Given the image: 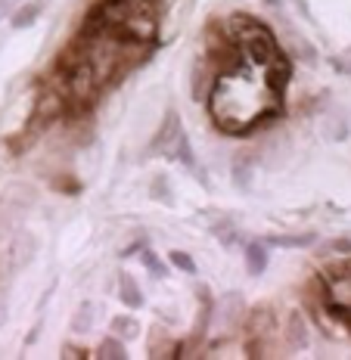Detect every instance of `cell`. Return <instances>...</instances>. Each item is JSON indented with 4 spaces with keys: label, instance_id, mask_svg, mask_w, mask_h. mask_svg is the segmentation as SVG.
<instances>
[{
    "label": "cell",
    "instance_id": "obj_1",
    "mask_svg": "<svg viewBox=\"0 0 351 360\" xmlns=\"http://www.w3.org/2000/svg\"><path fill=\"white\" fill-rule=\"evenodd\" d=\"M153 0H100L84 16L81 32L87 34H106L125 44H146L153 47L155 25H159Z\"/></svg>",
    "mask_w": 351,
    "mask_h": 360
},
{
    "label": "cell",
    "instance_id": "obj_2",
    "mask_svg": "<svg viewBox=\"0 0 351 360\" xmlns=\"http://www.w3.org/2000/svg\"><path fill=\"white\" fill-rule=\"evenodd\" d=\"M227 32L236 41V47H240L245 63L267 65L280 53V44H277V37H274L271 28H267L264 22L245 16V13H236V16L227 22Z\"/></svg>",
    "mask_w": 351,
    "mask_h": 360
},
{
    "label": "cell",
    "instance_id": "obj_3",
    "mask_svg": "<svg viewBox=\"0 0 351 360\" xmlns=\"http://www.w3.org/2000/svg\"><path fill=\"white\" fill-rule=\"evenodd\" d=\"M37 258V236L28 233V230H16L10 236V243L0 252V276H16L19 270H25L32 261Z\"/></svg>",
    "mask_w": 351,
    "mask_h": 360
},
{
    "label": "cell",
    "instance_id": "obj_4",
    "mask_svg": "<svg viewBox=\"0 0 351 360\" xmlns=\"http://www.w3.org/2000/svg\"><path fill=\"white\" fill-rule=\"evenodd\" d=\"M63 115H65L63 94H59L56 87H47V90H41V94H37L34 109H32V122H28L25 127L32 134H41V131H47V127L53 124L56 118H63Z\"/></svg>",
    "mask_w": 351,
    "mask_h": 360
},
{
    "label": "cell",
    "instance_id": "obj_5",
    "mask_svg": "<svg viewBox=\"0 0 351 360\" xmlns=\"http://www.w3.org/2000/svg\"><path fill=\"white\" fill-rule=\"evenodd\" d=\"M34 205V190L28 184H10L0 199V230H10Z\"/></svg>",
    "mask_w": 351,
    "mask_h": 360
},
{
    "label": "cell",
    "instance_id": "obj_6",
    "mask_svg": "<svg viewBox=\"0 0 351 360\" xmlns=\"http://www.w3.org/2000/svg\"><path fill=\"white\" fill-rule=\"evenodd\" d=\"M243 323H245V333H249V339L277 342V314H274L271 304H255L252 311H245Z\"/></svg>",
    "mask_w": 351,
    "mask_h": 360
},
{
    "label": "cell",
    "instance_id": "obj_7",
    "mask_svg": "<svg viewBox=\"0 0 351 360\" xmlns=\"http://www.w3.org/2000/svg\"><path fill=\"white\" fill-rule=\"evenodd\" d=\"M181 115H177V109H168L165 112V118H162V124H159V131H155V137L149 140V149H146V155H165L168 159V153H171V146H174V140H177V131H181Z\"/></svg>",
    "mask_w": 351,
    "mask_h": 360
},
{
    "label": "cell",
    "instance_id": "obj_8",
    "mask_svg": "<svg viewBox=\"0 0 351 360\" xmlns=\"http://www.w3.org/2000/svg\"><path fill=\"white\" fill-rule=\"evenodd\" d=\"M324 283H326V295H330V302H339V304L351 307V264L330 267V274H324Z\"/></svg>",
    "mask_w": 351,
    "mask_h": 360
},
{
    "label": "cell",
    "instance_id": "obj_9",
    "mask_svg": "<svg viewBox=\"0 0 351 360\" xmlns=\"http://www.w3.org/2000/svg\"><path fill=\"white\" fill-rule=\"evenodd\" d=\"M218 78H221L218 69H215L212 59L203 53L196 63H193V78H190L193 96H196V100H208V94H212V87H215V81H218Z\"/></svg>",
    "mask_w": 351,
    "mask_h": 360
},
{
    "label": "cell",
    "instance_id": "obj_10",
    "mask_svg": "<svg viewBox=\"0 0 351 360\" xmlns=\"http://www.w3.org/2000/svg\"><path fill=\"white\" fill-rule=\"evenodd\" d=\"M243 317H245V302H243L240 292H230V295L218 304V311L212 307V320H218V326H224L227 333L240 326Z\"/></svg>",
    "mask_w": 351,
    "mask_h": 360
},
{
    "label": "cell",
    "instance_id": "obj_11",
    "mask_svg": "<svg viewBox=\"0 0 351 360\" xmlns=\"http://www.w3.org/2000/svg\"><path fill=\"white\" fill-rule=\"evenodd\" d=\"M283 339H286V348L289 351H305L311 342V333H308V320H305L302 311H293L283 323Z\"/></svg>",
    "mask_w": 351,
    "mask_h": 360
},
{
    "label": "cell",
    "instance_id": "obj_12",
    "mask_svg": "<svg viewBox=\"0 0 351 360\" xmlns=\"http://www.w3.org/2000/svg\"><path fill=\"white\" fill-rule=\"evenodd\" d=\"M199 314H196V326H193V333H190V339H186V345H193L196 348L199 342L205 339V333H208V326H212V307H215V302H212V292H208L205 286H199Z\"/></svg>",
    "mask_w": 351,
    "mask_h": 360
},
{
    "label": "cell",
    "instance_id": "obj_13",
    "mask_svg": "<svg viewBox=\"0 0 351 360\" xmlns=\"http://www.w3.org/2000/svg\"><path fill=\"white\" fill-rule=\"evenodd\" d=\"M264 81H267V87H274L277 90V94H283V90H286V84L289 81H293V65H289V59L283 56V50L277 56L271 59V63L264 65Z\"/></svg>",
    "mask_w": 351,
    "mask_h": 360
},
{
    "label": "cell",
    "instance_id": "obj_14",
    "mask_svg": "<svg viewBox=\"0 0 351 360\" xmlns=\"http://www.w3.org/2000/svg\"><path fill=\"white\" fill-rule=\"evenodd\" d=\"M44 6H47V0H25L22 6L10 13V25L16 28V32H25V28H32L37 19H41Z\"/></svg>",
    "mask_w": 351,
    "mask_h": 360
},
{
    "label": "cell",
    "instance_id": "obj_15",
    "mask_svg": "<svg viewBox=\"0 0 351 360\" xmlns=\"http://www.w3.org/2000/svg\"><path fill=\"white\" fill-rule=\"evenodd\" d=\"M184 348L181 342H174L162 326H155L149 333V357H181Z\"/></svg>",
    "mask_w": 351,
    "mask_h": 360
},
{
    "label": "cell",
    "instance_id": "obj_16",
    "mask_svg": "<svg viewBox=\"0 0 351 360\" xmlns=\"http://www.w3.org/2000/svg\"><path fill=\"white\" fill-rule=\"evenodd\" d=\"M264 245H277V249H308L317 243L314 230H305V233H267L261 239Z\"/></svg>",
    "mask_w": 351,
    "mask_h": 360
},
{
    "label": "cell",
    "instance_id": "obj_17",
    "mask_svg": "<svg viewBox=\"0 0 351 360\" xmlns=\"http://www.w3.org/2000/svg\"><path fill=\"white\" fill-rule=\"evenodd\" d=\"M118 298H122V304H128V311H140V307L146 304L143 289L137 286V280H134L128 270L118 274Z\"/></svg>",
    "mask_w": 351,
    "mask_h": 360
},
{
    "label": "cell",
    "instance_id": "obj_18",
    "mask_svg": "<svg viewBox=\"0 0 351 360\" xmlns=\"http://www.w3.org/2000/svg\"><path fill=\"white\" fill-rule=\"evenodd\" d=\"M243 255H245V267H249L252 276H261L267 270V245L261 239H252V243L243 245Z\"/></svg>",
    "mask_w": 351,
    "mask_h": 360
},
{
    "label": "cell",
    "instance_id": "obj_19",
    "mask_svg": "<svg viewBox=\"0 0 351 360\" xmlns=\"http://www.w3.org/2000/svg\"><path fill=\"white\" fill-rule=\"evenodd\" d=\"M230 177H234V186L243 193L252 190V180H255V165L249 159H236L234 162V171H230Z\"/></svg>",
    "mask_w": 351,
    "mask_h": 360
},
{
    "label": "cell",
    "instance_id": "obj_20",
    "mask_svg": "<svg viewBox=\"0 0 351 360\" xmlns=\"http://www.w3.org/2000/svg\"><path fill=\"white\" fill-rule=\"evenodd\" d=\"M96 357L100 360H128V345H125V339H118V335H109V339L100 342Z\"/></svg>",
    "mask_w": 351,
    "mask_h": 360
},
{
    "label": "cell",
    "instance_id": "obj_21",
    "mask_svg": "<svg viewBox=\"0 0 351 360\" xmlns=\"http://www.w3.org/2000/svg\"><path fill=\"white\" fill-rule=\"evenodd\" d=\"M137 255H140V261H143V267L149 270V276H155V280H168L171 270H168L165 261H162L159 255L153 252V245H143V249H140Z\"/></svg>",
    "mask_w": 351,
    "mask_h": 360
},
{
    "label": "cell",
    "instance_id": "obj_22",
    "mask_svg": "<svg viewBox=\"0 0 351 360\" xmlns=\"http://www.w3.org/2000/svg\"><path fill=\"white\" fill-rule=\"evenodd\" d=\"M149 193H153V199L162 202V205H168V208L177 205L174 190H171V180H168L165 174H155V177H153V184H149Z\"/></svg>",
    "mask_w": 351,
    "mask_h": 360
},
{
    "label": "cell",
    "instance_id": "obj_23",
    "mask_svg": "<svg viewBox=\"0 0 351 360\" xmlns=\"http://www.w3.org/2000/svg\"><path fill=\"white\" fill-rule=\"evenodd\" d=\"M112 333H115L118 339H125V342L137 339V335H140L137 317H131V314H118V317H112Z\"/></svg>",
    "mask_w": 351,
    "mask_h": 360
},
{
    "label": "cell",
    "instance_id": "obj_24",
    "mask_svg": "<svg viewBox=\"0 0 351 360\" xmlns=\"http://www.w3.org/2000/svg\"><path fill=\"white\" fill-rule=\"evenodd\" d=\"M72 333H78V335H84V333H91L94 329V304H81L78 311L72 314Z\"/></svg>",
    "mask_w": 351,
    "mask_h": 360
},
{
    "label": "cell",
    "instance_id": "obj_25",
    "mask_svg": "<svg viewBox=\"0 0 351 360\" xmlns=\"http://www.w3.org/2000/svg\"><path fill=\"white\" fill-rule=\"evenodd\" d=\"M50 186H53L56 193H63V196H75V193H81V180L72 177L69 171H59V174L50 177Z\"/></svg>",
    "mask_w": 351,
    "mask_h": 360
},
{
    "label": "cell",
    "instance_id": "obj_26",
    "mask_svg": "<svg viewBox=\"0 0 351 360\" xmlns=\"http://www.w3.org/2000/svg\"><path fill=\"white\" fill-rule=\"evenodd\" d=\"M168 264H171V267H177L181 274H190V276L196 274V261H193V255H190V252L174 249V252L168 255Z\"/></svg>",
    "mask_w": 351,
    "mask_h": 360
},
{
    "label": "cell",
    "instance_id": "obj_27",
    "mask_svg": "<svg viewBox=\"0 0 351 360\" xmlns=\"http://www.w3.org/2000/svg\"><path fill=\"white\" fill-rule=\"evenodd\" d=\"M215 236H218V243H221V245H234V243H240V230H236L234 224H227V227H224V224H218V227H215Z\"/></svg>",
    "mask_w": 351,
    "mask_h": 360
},
{
    "label": "cell",
    "instance_id": "obj_28",
    "mask_svg": "<svg viewBox=\"0 0 351 360\" xmlns=\"http://www.w3.org/2000/svg\"><path fill=\"white\" fill-rule=\"evenodd\" d=\"M295 56H302L305 63H314L317 59V53H314V47H311L305 37H295Z\"/></svg>",
    "mask_w": 351,
    "mask_h": 360
},
{
    "label": "cell",
    "instance_id": "obj_29",
    "mask_svg": "<svg viewBox=\"0 0 351 360\" xmlns=\"http://www.w3.org/2000/svg\"><path fill=\"white\" fill-rule=\"evenodd\" d=\"M333 69L342 72V75H351V47L342 50L339 56H333Z\"/></svg>",
    "mask_w": 351,
    "mask_h": 360
},
{
    "label": "cell",
    "instance_id": "obj_30",
    "mask_svg": "<svg viewBox=\"0 0 351 360\" xmlns=\"http://www.w3.org/2000/svg\"><path fill=\"white\" fill-rule=\"evenodd\" d=\"M59 357H65V360L87 357V351H84V348H75V345H63V348H59Z\"/></svg>",
    "mask_w": 351,
    "mask_h": 360
},
{
    "label": "cell",
    "instance_id": "obj_31",
    "mask_svg": "<svg viewBox=\"0 0 351 360\" xmlns=\"http://www.w3.org/2000/svg\"><path fill=\"white\" fill-rule=\"evenodd\" d=\"M330 249H333V252H342V255H345V252H351V239H333V243H330Z\"/></svg>",
    "mask_w": 351,
    "mask_h": 360
},
{
    "label": "cell",
    "instance_id": "obj_32",
    "mask_svg": "<svg viewBox=\"0 0 351 360\" xmlns=\"http://www.w3.org/2000/svg\"><path fill=\"white\" fill-rule=\"evenodd\" d=\"M10 6H13V0H0V22H4V16L10 13Z\"/></svg>",
    "mask_w": 351,
    "mask_h": 360
},
{
    "label": "cell",
    "instance_id": "obj_33",
    "mask_svg": "<svg viewBox=\"0 0 351 360\" xmlns=\"http://www.w3.org/2000/svg\"><path fill=\"white\" fill-rule=\"evenodd\" d=\"M267 6H271V10H277V13H283V0H264Z\"/></svg>",
    "mask_w": 351,
    "mask_h": 360
},
{
    "label": "cell",
    "instance_id": "obj_34",
    "mask_svg": "<svg viewBox=\"0 0 351 360\" xmlns=\"http://www.w3.org/2000/svg\"><path fill=\"white\" fill-rule=\"evenodd\" d=\"M295 6H298V10H302V13H305V16H308V19H311V10H308V4H305V0H295Z\"/></svg>",
    "mask_w": 351,
    "mask_h": 360
},
{
    "label": "cell",
    "instance_id": "obj_35",
    "mask_svg": "<svg viewBox=\"0 0 351 360\" xmlns=\"http://www.w3.org/2000/svg\"><path fill=\"white\" fill-rule=\"evenodd\" d=\"M0 320H6V302L0 298Z\"/></svg>",
    "mask_w": 351,
    "mask_h": 360
},
{
    "label": "cell",
    "instance_id": "obj_36",
    "mask_svg": "<svg viewBox=\"0 0 351 360\" xmlns=\"http://www.w3.org/2000/svg\"><path fill=\"white\" fill-rule=\"evenodd\" d=\"M0 146H4V140H0Z\"/></svg>",
    "mask_w": 351,
    "mask_h": 360
}]
</instances>
